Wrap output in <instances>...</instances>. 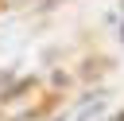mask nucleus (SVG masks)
I'll use <instances>...</instances> for the list:
<instances>
[{
  "mask_svg": "<svg viewBox=\"0 0 124 121\" xmlns=\"http://www.w3.org/2000/svg\"><path fill=\"white\" fill-rule=\"evenodd\" d=\"M105 105H108V101H105V94H89V101L78 109V117H74V121H93L97 113H105Z\"/></svg>",
  "mask_w": 124,
  "mask_h": 121,
  "instance_id": "obj_1",
  "label": "nucleus"
},
{
  "mask_svg": "<svg viewBox=\"0 0 124 121\" xmlns=\"http://www.w3.org/2000/svg\"><path fill=\"white\" fill-rule=\"evenodd\" d=\"M116 39H120V47H124V23H120V31H116Z\"/></svg>",
  "mask_w": 124,
  "mask_h": 121,
  "instance_id": "obj_2",
  "label": "nucleus"
},
{
  "mask_svg": "<svg viewBox=\"0 0 124 121\" xmlns=\"http://www.w3.org/2000/svg\"><path fill=\"white\" fill-rule=\"evenodd\" d=\"M120 16H124V0H120Z\"/></svg>",
  "mask_w": 124,
  "mask_h": 121,
  "instance_id": "obj_3",
  "label": "nucleus"
}]
</instances>
